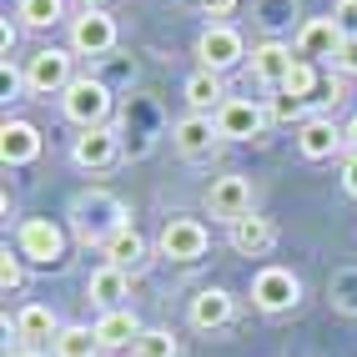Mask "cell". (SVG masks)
Instances as JSON below:
<instances>
[{
    "instance_id": "e575fe53",
    "label": "cell",
    "mask_w": 357,
    "mask_h": 357,
    "mask_svg": "<svg viewBox=\"0 0 357 357\" xmlns=\"http://www.w3.org/2000/svg\"><path fill=\"white\" fill-rule=\"evenodd\" d=\"M342 131H347V151H357V116H352V121H347Z\"/></svg>"
},
{
    "instance_id": "603a6c76",
    "label": "cell",
    "mask_w": 357,
    "mask_h": 357,
    "mask_svg": "<svg viewBox=\"0 0 357 357\" xmlns=\"http://www.w3.org/2000/svg\"><path fill=\"white\" fill-rule=\"evenodd\" d=\"M101 337L96 327H81V322H66L56 337H51V357H101Z\"/></svg>"
},
{
    "instance_id": "484cf974",
    "label": "cell",
    "mask_w": 357,
    "mask_h": 357,
    "mask_svg": "<svg viewBox=\"0 0 357 357\" xmlns=\"http://www.w3.org/2000/svg\"><path fill=\"white\" fill-rule=\"evenodd\" d=\"M181 347H176V337H172V327H146L136 337V347H131V357H176Z\"/></svg>"
},
{
    "instance_id": "f1b7e54d",
    "label": "cell",
    "mask_w": 357,
    "mask_h": 357,
    "mask_svg": "<svg viewBox=\"0 0 357 357\" xmlns=\"http://www.w3.org/2000/svg\"><path fill=\"white\" fill-rule=\"evenodd\" d=\"M332 66L342 70V76H357V36H342L337 56H332Z\"/></svg>"
},
{
    "instance_id": "8992f818",
    "label": "cell",
    "mask_w": 357,
    "mask_h": 357,
    "mask_svg": "<svg viewBox=\"0 0 357 357\" xmlns=\"http://www.w3.org/2000/svg\"><path fill=\"white\" fill-rule=\"evenodd\" d=\"M197 56H202V70H231L236 61L247 56V40L236 26H227V20H211V26L197 36Z\"/></svg>"
},
{
    "instance_id": "d4e9b609",
    "label": "cell",
    "mask_w": 357,
    "mask_h": 357,
    "mask_svg": "<svg viewBox=\"0 0 357 357\" xmlns=\"http://www.w3.org/2000/svg\"><path fill=\"white\" fill-rule=\"evenodd\" d=\"M307 111H312V101H307V96H292V91H277V96L267 101V116H272L277 126H302V121H312Z\"/></svg>"
},
{
    "instance_id": "5b68a950",
    "label": "cell",
    "mask_w": 357,
    "mask_h": 357,
    "mask_svg": "<svg viewBox=\"0 0 357 357\" xmlns=\"http://www.w3.org/2000/svg\"><path fill=\"white\" fill-rule=\"evenodd\" d=\"M202 206H206V217L211 222H242V217H252V181L247 176H217L206 186V197H202Z\"/></svg>"
},
{
    "instance_id": "277c9868",
    "label": "cell",
    "mask_w": 357,
    "mask_h": 357,
    "mask_svg": "<svg viewBox=\"0 0 357 357\" xmlns=\"http://www.w3.org/2000/svg\"><path fill=\"white\" fill-rule=\"evenodd\" d=\"M297 302H302V282H297L292 267H261L252 277V307L257 312L277 317V312H292Z\"/></svg>"
},
{
    "instance_id": "1f68e13d",
    "label": "cell",
    "mask_w": 357,
    "mask_h": 357,
    "mask_svg": "<svg viewBox=\"0 0 357 357\" xmlns=\"http://www.w3.org/2000/svg\"><path fill=\"white\" fill-rule=\"evenodd\" d=\"M15 36H20V26L6 15V20H0V51H6V61H10V51H15Z\"/></svg>"
},
{
    "instance_id": "7402d4cb",
    "label": "cell",
    "mask_w": 357,
    "mask_h": 357,
    "mask_svg": "<svg viewBox=\"0 0 357 357\" xmlns=\"http://www.w3.org/2000/svg\"><path fill=\"white\" fill-rule=\"evenodd\" d=\"M101 252H106V261H111V267H121V272H136L141 261L151 257V242H146V236H141V231L126 222V227L116 231V236H111V242H106Z\"/></svg>"
},
{
    "instance_id": "ffe728a7",
    "label": "cell",
    "mask_w": 357,
    "mask_h": 357,
    "mask_svg": "<svg viewBox=\"0 0 357 357\" xmlns=\"http://www.w3.org/2000/svg\"><path fill=\"white\" fill-rule=\"evenodd\" d=\"M126 292H131V277H126L121 267H111V261H106V267H96V272L86 277V302H96L101 312L121 307V297H126Z\"/></svg>"
},
{
    "instance_id": "9a60e30c",
    "label": "cell",
    "mask_w": 357,
    "mask_h": 357,
    "mask_svg": "<svg viewBox=\"0 0 357 357\" xmlns=\"http://www.w3.org/2000/svg\"><path fill=\"white\" fill-rule=\"evenodd\" d=\"M56 332H61L56 312H51V307H40V302H26L15 312V322H6V337H15L20 347H36L45 337H56Z\"/></svg>"
},
{
    "instance_id": "8d00e7d4",
    "label": "cell",
    "mask_w": 357,
    "mask_h": 357,
    "mask_svg": "<svg viewBox=\"0 0 357 357\" xmlns=\"http://www.w3.org/2000/svg\"><path fill=\"white\" fill-rule=\"evenodd\" d=\"M6 357H45V352H36V347H15V352H6Z\"/></svg>"
},
{
    "instance_id": "30bf717a",
    "label": "cell",
    "mask_w": 357,
    "mask_h": 357,
    "mask_svg": "<svg viewBox=\"0 0 357 357\" xmlns=\"http://www.w3.org/2000/svg\"><path fill=\"white\" fill-rule=\"evenodd\" d=\"M217 141H222V131H217V116H202V111H186L181 121L172 126V146L181 151V156H211L217 151Z\"/></svg>"
},
{
    "instance_id": "52a82bcc",
    "label": "cell",
    "mask_w": 357,
    "mask_h": 357,
    "mask_svg": "<svg viewBox=\"0 0 357 357\" xmlns=\"http://www.w3.org/2000/svg\"><path fill=\"white\" fill-rule=\"evenodd\" d=\"M206 227L197 222V217H172L161 227V236H156V252L166 257V261H202L206 257Z\"/></svg>"
},
{
    "instance_id": "ac0fdd59",
    "label": "cell",
    "mask_w": 357,
    "mask_h": 357,
    "mask_svg": "<svg viewBox=\"0 0 357 357\" xmlns=\"http://www.w3.org/2000/svg\"><path fill=\"white\" fill-rule=\"evenodd\" d=\"M277 247V227L267 217H242V222H231V252L236 257H267Z\"/></svg>"
},
{
    "instance_id": "9c48e42d",
    "label": "cell",
    "mask_w": 357,
    "mask_h": 357,
    "mask_svg": "<svg viewBox=\"0 0 357 357\" xmlns=\"http://www.w3.org/2000/svg\"><path fill=\"white\" fill-rule=\"evenodd\" d=\"M267 121H272V116L261 111L257 101H247V96H227L222 111H217V131H222V141H257Z\"/></svg>"
},
{
    "instance_id": "44dd1931",
    "label": "cell",
    "mask_w": 357,
    "mask_h": 357,
    "mask_svg": "<svg viewBox=\"0 0 357 357\" xmlns=\"http://www.w3.org/2000/svg\"><path fill=\"white\" fill-rule=\"evenodd\" d=\"M181 96H186V106H192V111L217 116L222 101H227V86H222L217 70H192V76H186V86H181Z\"/></svg>"
},
{
    "instance_id": "7a4b0ae2",
    "label": "cell",
    "mask_w": 357,
    "mask_h": 357,
    "mask_svg": "<svg viewBox=\"0 0 357 357\" xmlns=\"http://www.w3.org/2000/svg\"><path fill=\"white\" fill-rule=\"evenodd\" d=\"M61 111H66V121H76L81 131L106 126V116H111V86L96 81V76H76L66 86V96H61Z\"/></svg>"
},
{
    "instance_id": "2e32d148",
    "label": "cell",
    "mask_w": 357,
    "mask_h": 357,
    "mask_svg": "<svg viewBox=\"0 0 357 357\" xmlns=\"http://www.w3.org/2000/svg\"><path fill=\"white\" fill-rule=\"evenodd\" d=\"M231 312H236V297H231V292H222V287H202V292L192 297V307H186L192 327H202V332L227 327V322H231Z\"/></svg>"
},
{
    "instance_id": "cb8c5ba5",
    "label": "cell",
    "mask_w": 357,
    "mask_h": 357,
    "mask_svg": "<svg viewBox=\"0 0 357 357\" xmlns=\"http://www.w3.org/2000/svg\"><path fill=\"white\" fill-rule=\"evenodd\" d=\"M15 15L26 31H51L66 20V0H15Z\"/></svg>"
},
{
    "instance_id": "d6986e66",
    "label": "cell",
    "mask_w": 357,
    "mask_h": 357,
    "mask_svg": "<svg viewBox=\"0 0 357 357\" xmlns=\"http://www.w3.org/2000/svg\"><path fill=\"white\" fill-rule=\"evenodd\" d=\"M141 327L136 322V312L131 307H111V312H101L96 317V337H101V347L106 352H121V347H136V337H141Z\"/></svg>"
},
{
    "instance_id": "f546056e",
    "label": "cell",
    "mask_w": 357,
    "mask_h": 357,
    "mask_svg": "<svg viewBox=\"0 0 357 357\" xmlns=\"http://www.w3.org/2000/svg\"><path fill=\"white\" fill-rule=\"evenodd\" d=\"M332 20H337L342 36H357V0H337V6H332Z\"/></svg>"
},
{
    "instance_id": "d6a6232c",
    "label": "cell",
    "mask_w": 357,
    "mask_h": 357,
    "mask_svg": "<svg viewBox=\"0 0 357 357\" xmlns=\"http://www.w3.org/2000/svg\"><path fill=\"white\" fill-rule=\"evenodd\" d=\"M342 186H347V197H357V151L342 156Z\"/></svg>"
},
{
    "instance_id": "74e56055",
    "label": "cell",
    "mask_w": 357,
    "mask_h": 357,
    "mask_svg": "<svg viewBox=\"0 0 357 357\" xmlns=\"http://www.w3.org/2000/svg\"><path fill=\"white\" fill-rule=\"evenodd\" d=\"M202 6H206V0H202Z\"/></svg>"
},
{
    "instance_id": "6da1fadb",
    "label": "cell",
    "mask_w": 357,
    "mask_h": 357,
    "mask_svg": "<svg viewBox=\"0 0 357 357\" xmlns=\"http://www.w3.org/2000/svg\"><path fill=\"white\" fill-rule=\"evenodd\" d=\"M76 81V51H61V45H45L26 61V91L31 96H66V86Z\"/></svg>"
},
{
    "instance_id": "4316f807",
    "label": "cell",
    "mask_w": 357,
    "mask_h": 357,
    "mask_svg": "<svg viewBox=\"0 0 357 357\" xmlns=\"http://www.w3.org/2000/svg\"><path fill=\"white\" fill-rule=\"evenodd\" d=\"M282 91H292V96H307V101H317L312 91H317V66L307 61V56H297V66H292V76H287V86Z\"/></svg>"
},
{
    "instance_id": "3957f363",
    "label": "cell",
    "mask_w": 357,
    "mask_h": 357,
    "mask_svg": "<svg viewBox=\"0 0 357 357\" xmlns=\"http://www.w3.org/2000/svg\"><path fill=\"white\" fill-rule=\"evenodd\" d=\"M15 252L26 257V261H36V267H56V261L66 257V231H61V222H51V217H26L15 227Z\"/></svg>"
},
{
    "instance_id": "836d02e7",
    "label": "cell",
    "mask_w": 357,
    "mask_h": 357,
    "mask_svg": "<svg viewBox=\"0 0 357 357\" xmlns=\"http://www.w3.org/2000/svg\"><path fill=\"white\" fill-rule=\"evenodd\" d=\"M231 10H236V0H206V15H217V20L231 15Z\"/></svg>"
},
{
    "instance_id": "5bb4252c",
    "label": "cell",
    "mask_w": 357,
    "mask_h": 357,
    "mask_svg": "<svg viewBox=\"0 0 357 357\" xmlns=\"http://www.w3.org/2000/svg\"><path fill=\"white\" fill-rule=\"evenodd\" d=\"M337 45H342V31H337V20H332V15L302 20V31H297V56H307V61H332V56H337Z\"/></svg>"
},
{
    "instance_id": "83f0119b",
    "label": "cell",
    "mask_w": 357,
    "mask_h": 357,
    "mask_svg": "<svg viewBox=\"0 0 357 357\" xmlns=\"http://www.w3.org/2000/svg\"><path fill=\"white\" fill-rule=\"evenodd\" d=\"M20 282H26V257L6 247V252H0V287H6V292H15Z\"/></svg>"
},
{
    "instance_id": "4fadbf2b",
    "label": "cell",
    "mask_w": 357,
    "mask_h": 357,
    "mask_svg": "<svg viewBox=\"0 0 357 357\" xmlns=\"http://www.w3.org/2000/svg\"><path fill=\"white\" fill-rule=\"evenodd\" d=\"M292 66H297V56H292V45H282V40H261L257 51H252V76L261 86H272V91L287 86Z\"/></svg>"
},
{
    "instance_id": "ba28073f",
    "label": "cell",
    "mask_w": 357,
    "mask_h": 357,
    "mask_svg": "<svg viewBox=\"0 0 357 357\" xmlns=\"http://www.w3.org/2000/svg\"><path fill=\"white\" fill-rule=\"evenodd\" d=\"M70 51H76V56H106V51H116V15L111 10H81V15H70Z\"/></svg>"
},
{
    "instance_id": "7c38bea8",
    "label": "cell",
    "mask_w": 357,
    "mask_h": 357,
    "mask_svg": "<svg viewBox=\"0 0 357 357\" xmlns=\"http://www.w3.org/2000/svg\"><path fill=\"white\" fill-rule=\"evenodd\" d=\"M297 151H302L307 161H327V156L347 151V131L332 121V116H312V121L297 126Z\"/></svg>"
},
{
    "instance_id": "4dcf8cb0",
    "label": "cell",
    "mask_w": 357,
    "mask_h": 357,
    "mask_svg": "<svg viewBox=\"0 0 357 357\" xmlns=\"http://www.w3.org/2000/svg\"><path fill=\"white\" fill-rule=\"evenodd\" d=\"M0 91H6V101H15V91H26V70H15L6 61V66H0Z\"/></svg>"
},
{
    "instance_id": "8fae6325",
    "label": "cell",
    "mask_w": 357,
    "mask_h": 357,
    "mask_svg": "<svg viewBox=\"0 0 357 357\" xmlns=\"http://www.w3.org/2000/svg\"><path fill=\"white\" fill-rule=\"evenodd\" d=\"M121 156V136L116 126H91L76 136V146H70V161L81 166V172H106V166Z\"/></svg>"
},
{
    "instance_id": "e0dca14e",
    "label": "cell",
    "mask_w": 357,
    "mask_h": 357,
    "mask_svg": "<svg viewBox=\"0 0 357 357\" xmlns=\"http://www.w3.org/2000/svg\"><path fill=\"white\" fill-rule=\"evenodd\" d=\"M40 156V131L31 121H20V116H10L6 126H0V161L6 166H26Z\"/></svg>"
},
{
    "instance_id": "d590c367",
    "label": "cell",
    "mask_w": 357,
    "mask_h": 357,
    "mask_svg": "<svg viewBox=\"0 0 357 357\" xmlns=\"http://www.w3.org/2000/svg\"><path fill=\"white\" fill-rule=\"evenodd\" d=\"M76 6H81V10H106L111 0H76Z\"/></svg>"
}]
</instances>
